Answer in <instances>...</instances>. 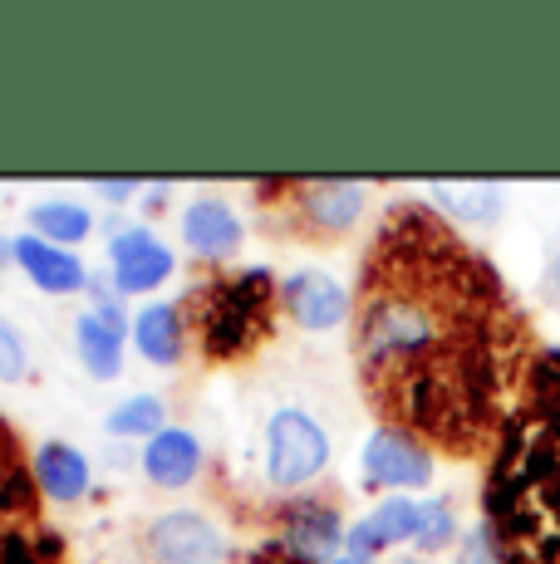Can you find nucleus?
Masks as SVG:
<instances>
[{"label":"nucleus","mask_w":560,"mask_h":564,"mask_svg":"<svg viewBox=\"0 0 560 564\" xmlns=\"http://www.w3.org/2000/svg\"><path fill=\"white\" fill-rule=\"evenodd\" d=\"M506 329L497 275L433 212L398 206L354 300V359L374 412L408 437L472 452L506 383Z\"/></svg>","instance_id":"1"},{"label":"nucleus","mask_w":560,"mask_h":564,"mask_svg":"<svg viewBox=\"0 0 560 564\" xmlns=\"http://www.w3.org/2000/svg\"><path fill=\"white\" fill-rule=\"evenodd\" d=\"M192 314V329L207 359H246L256 344L271 334L276 285L266 270H241V275H217L182 305Z\"/></svg>","instance_id":"2"},{"label":"nucleus","mask_w":560,"mask_h":564,"mask_svg":"<svg viewBox=\"0 0 560 564\" xmlns=\"http://www.w3.org/2000/svg\"><path fill=\"white\" fill-rule=\"evenodd\" d=\"M330 462V442L320 432L315 417L286 408L266 427V471L276 486H305L310 476H320V466Z\"/></svg>","instance_id":"3"},{"label":"nucleus","mask_w":560,"mask_h":564,"mask_svg":"<svg viewBox=\"0 0 560 564\" xmlns=\"http://www.w3.org/2000/svg\"><path fill=\"white\" fill-rule=\"evenodd\" d=\"M153 564H222V530L197 511H168L143 540Z\"/></svg>","instance_id":"4"},{"label":"nucleus","mask_w":560,"mask_h":564,"mask_svg":"<svg viewBox=\"0 0 560 564\" xmlns=\"http://www.w3.org/2000/svg\"><path fill=\"white\" fill-rule=\"evenodd\" d=\"M364 471H369L374 486H423L433 462H428V452L418 447L408 432L384 427V432H374L369 447H364Z\"/></svg>","instance_id":"5"},{"label":"nucleus","mask_w":560,"mask_h":564,"mask_svg":"<svg viewBox=\"0 0 560 564\" xmlns=\"http://www.w3.org/2000/svg\"><path fill=\"white\" fill-rule=\"evenodd\" d=\"M35 476L25 466V452H20V437L10 432V422L0 417V535L20 530L25 520H35Z\"/></svg>","instance_id":"6"},{"label":"nucleus","mask_w":560,"mask_h":564,"mask_svg":"<svg viewBox=\"0 0 560 564\" xmlns=\"http://www.w3.org/2000/svg\"><path fill=\"white\" fill-rule=\"evenodd\" d=\"M109 256H114V280H118V290H123V295L153 290V285H163V280L172 275V251L163 241H153L148 231L114 236Z\"/></svg>","instance_id":"7"},{"label":"nucleus","mask_w":560,"mask_h":564,"mask_svg":"<svg viewBox=\"0 0 560 564\" xmlns=\"http://www.w3.org/2000/svg\"><path fill=\"white\" fill-rule=\"evenodd\" d=\"M286 310L305 329H335V324H344V314H349V295L325 270H300V275L286 280Z\"/></svg>","instance_id":"8"},{"label":"nucleus","mask_w":560,"mask_h":564,"mask_svg":"<svg viewBox=\"0 0 560 564\" xmlns=\"http://www.w3.org/2000/svg\"><path fill=\"white\" fill-rule=\"evenodd\" d=\"M295 212L315 231H344L359 221L364 212V187L359 182H300L295 187Z\"/></svg>","instance_id":"9"},{"label":"nucleus","mask_w":560,"mask_h":564,"mask_svg":"<svg viewBox=\"0 0 560 564\" xmlns=\"http://www.w3.org/2000/svg\"><path fill=\"white\" fill-rule=\"evenodd\" d=\"M182 236L202 260H226L241 241V221L231 216V206L217 197H197L182 212Z\"/></svg>","instance_id":"10"},{"label":"nucleus","mask_w":560,"mask_h":564,"mask_svg":"<svg viewBox=\"0 0 560 564\" xmlns=\"http://www.w3.org/2000/svg\"><path fill=\"white\" fill-rule=\"evenodd\" d=\"M340 540H344V525L325 501H305V506H290L286 511V545L295 550L300 560L315 564V560L335 555Z\"/></svg>","instance_id":"11"},{"label":"nucleus","mask_w":560,"mask_h":564,"mask_svg":"<svg viewBox=\"0 0 560 564\" xmlns=\"http://www.w3.org/2000/svg\"><path fill=\"white\" fill-rule=\"evenodd\" d=\"M197 462H202V447L192 432L182 427H163L153 442L143 447V471L153 476L158 486H187L192 476H197Z\"/></svg>","instance_id":"12"},{"label":"nucleus","mask_w":560,"mask_h":564,"mask_svg":"<svg viewBox=\"0 0 560 564\" xmlns=\"http://www.w3.org/2000/svg\"><path fill=\"white\" fill-rule=\"evenodd\" d=\"M74 344H79V359L94 378H118V354H123V329H118V314H79L74 319Z\"/></svg>","instance_id":"13"},{"label":"nucleus","mask_w":560,"mask_h":564,"mask_svg":"<svg viewBox=\"0 0 560 564\" xmlns=\"http://www.w3.org/2000/svg\"><path fill=\"white\" fill-rule=\"evenodd\" d=\"M15 260L30 270V280H35L40 290H50V295H69V290L84 285V265L50 241H30L25 236V241H15Z\"/></svg>","instance_id":"14"},{"label":"nucleus","mask_w":560,"mask_h":564,"mask_svg":"<svg viewBox=\"0 0 560 564\" xmlns=\"http://www.w3.org/2000/svg\"><path fill=\"white\" fill-rule=\"evenodd\" d=\"M35 481L45 486L55 501H79V496L89 491V462H84V452L64 447V442H50L35 457Z\"/></svg>","instance_id":"15"},{"label":"nucleus","mask_w":560,"mask_h":564,"mask_svg":"<svg viewBox=\"0 0 560 564\" xmlns=\"http://www.w3.org/2000/svg\"><path fill=\"white\" fill-rule=\"evenodd\" d=\"M182 339H187V329L177 319V305H148L143 314H133V344L153 364H177Z\"/></svg>","instance_id":"16"},{"label":"nucleus","mask_w":560,"mask_h":564,"mask_svg":"<svg viewBox=\"0 0 560 564\" xmlns=\"http://www.w3.org/2000/svg\"><path fill=\"white\" fill-rule=\"evenodd\" d=\"M433 197L462 221H497L502 216V187L492 182H433Z\"/></svg>","instance_id":"17"},{"label":"nucleus","mask_w":560,"mask_h":564,"mask_svg":"<svg viewBox=\"0 0 560 564\" xmlns=\"http://www.w3.org/2000/svg\"><path fill=\"white\" fill-rule=\"evenodd\" d=\"M30 226L35 231H45L50 241H84L89 236V212L84 206H74V202H45V206H35L30 212Z\"/></svg>","instance_id":"18"},{"label":"nucleus","mask_w":560,"mask_h":564,"mask_svg":"<svg viewBox=\"0 0 560 564\" xmlns=\"http://www.w3.org/2000/svg\"><path fill=\"white\" fill-rule=\"evenodd\" d=\"M109 432H118V437H158L163 432V403L158 398H128L123 408L109 412Z\"/></svg>","instance_id":"19"},{"label":"nucleus","mask_w":560,"mask_h":564,"mask_svg":"<svg viewBox=\"0 0 560 564\" xmlns=\"http://www.w3.org/2000/svg\"><path fill=\"white\" fill-rule=\"evenodd\" d=\"M531 408L541 417H560V349L531 364Z\"/></svg>","instance_id":"20"},{"label":"nucleus","mask_w":560,"mask_h":564,"mask_svg":"<svg viewBox=\"0 0 560 564\" xmlns=\"http://www.w3.org/2000/svg\"><path fill=\"white\" fill-rule=\"evenodd\" d=\"M448 535H452V511L443 501H428V506H418V545L423 550H438V545H448Z\"/></svg>","instance_id":"21"},{"label":"nucleus","mask_w":560,"mask_h":564,"mask_svg":"<svg viewBox=\"0 0 560 564\" xmlns=\"http://www.w3.org/2000/svg\"><path fill=\"white\" fill-rule=\"evenodd\" d=\"M0 564H55V545L40 550L25 530H10V535H0Z\"/></svg>","instance_id":"22"},{"label":"nucleus","mask_w":560,"mask_h":564,"mask_svg":"<svg viewBox=\"0 0 560 564\" xmlns=\"http://www.w3.org/2000/svg\"><path fill=\"white\" fill-rule=\"evenodd\" d=\"M20 378H25V344L0 319V383H20Z\"/></svg>","instance_id":"23"},{"label":"nucleus","mask_w":560,"mask_h":564,"mask_svg":"<svg viewBox=\"0 0 560 564\" xmlns=\"http://www.w3.org/2000/svg\"><path fill=\"white\" fill-rule=\"evenodd\" d=\"M246 564H310V560H300L295 550H290L286 540H280V545H266V550H256V555L246 560Z\"/></svg>","instance_id":"24"},{"label":"nucleus","mask_w":560,"mask_h":564,"mask_svg":"<svg viewBox=\"0 0 560 564\" xmlns=\"http://www.w3.org/2000/svg\"><path fill=\"white\" fill-rule=\"evenodd\" d=\"M546 290L560 300V236L551 241V251H546Z\"/></svg>","instance_id":"25"},{"label":"nucleus","mask_w":560,"mask_h":564,"mask_svg":"<svg viewBox=\"0 0 560 564\" xmlns=\"http://www.w3.org/2000/svg\"><path fill=\"white\" fill-rule=\"evenodd\" d=\"M94 192H99V197H133L138 182H94Z\"/></svg>","instance_id":"26"},{"label":"nucleus","mask_w":560,"mask_h":564,"mask_svg":"<svg viewBox=\"0 0 560 564\" xmlns=\"http://www.w3.org/2000/svg\"><path fill=\"white\" fill-rule=\"evenodd\" d=\"M330 564H369V560H354V555H340V560H330Z\"/></svg>","instance_id":"27"},{"label":"nucleus","mask_w":560,"mask_h":564,"mask_svg":"<svg viewBox=\"0 0 560 564\" xmlns=\"http://www.w3.org/2000/svg\"><path fill=\"white\" fill-rule=\"evenodd\" d=\"M403 564H418V560H403Z\"/></svg>","instance_id":"28"}]
</instances>
